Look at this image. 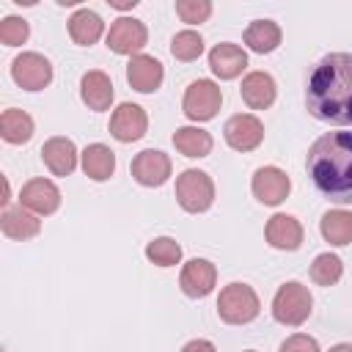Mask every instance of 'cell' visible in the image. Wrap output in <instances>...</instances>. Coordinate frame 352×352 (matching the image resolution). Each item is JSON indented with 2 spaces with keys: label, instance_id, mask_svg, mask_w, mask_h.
<instances>
[{
  "label": "cell",
  "instance_id": "cell-1",
  "mask_svg": "<svg viewBox=\"0 0 352 352\" xmlns=\"http://www.w3.org/2000/svg\"><path fill=\"white\" fill-rule=\"evenodd\" d=\"M305 104L324 124L352 126V52H330L314 66Z\"/></svg>",
  "mask_w": 352,
  "mask_h": 352
},
{
  "label": "cell",
  "instance_id": "cell-2",
  "mask_svg": "<svg viewBox=\"0 0 352 352\" xmlns=\"http://www.w3.org/2000/svg\"><path fill=\"white\" fill-rule=\"evenodd\" d=\"M305 168L314 187L324 198L352 204V129L324 132L316 138L308 148Z\"/></svg>",
  "mask_w": 352,
  "mask_h": 352
},
{
  "label": "cell",
  "instance_id": "cell-3",
  "mask_svg": "<svg viewBox=\"0 0 352 352\" xmlns=\"http://www.w3.org/2000/svg\"><path fill=\"white\" fill-rule=\"evenodd\" d=\"M258 314H261V300H258V294H256L253 286L234 280V283H228V286L220 289L217 316L226 324H250Z\"/></svg>",
  "mask_w": 352,
  "mask_h": 352
},
{
  "label": "cell",
  "instance_id": "cell-4",
  "mask_svg": "<svg viewBox=\"0 0 352 352\" xmlns=\"http://www.w3.org/2000/svg\"><path fill=\"white\" fill-rule=\"evenodd\" d=\"M311 308L314 297L308 286H302L300 280H286L272 297V316L286 327H300L311 316Z\"/></svg>",
  "mask_w": 352,
  "mask_h": 352
},
{
  "label": "cell",
  "instance_id": "cell-5",
  "mask_svg": "<svg viewBox=\"0 0 352 352\" xmlns=\"http://www.w3.org/2000/svg\"><path fill=\"white\" fill-rule=\"evenodd\" d=\"M176 201L184 212L201 214L214 204V182L206 170L187 168L176 176Z\"/></svg>",
  "mask_w": 352,
  "mask_h": 352
},
{
  "label": "cell",
  "instance_id": "cell-6",
  "mask_svg": "<svg viewBox=\"0 0 352 352\" xmlns=\"http://www.w3.org/2000/svg\"><path fill=\"white\" fill-rule=\"evenodd\" d=\"M223 104V91L214 80H195L187 85L182 110L190 121H212Z\"/></svg>",
  "mask_w": 352,
  "mask_h": 352
},
{
  "label": "cell",
  "instance_id": "cell-7",
  "mask_svg": "<svg viewBox=\"0 0 352 352\" xmlns=\"http://www.w3.org/2000/svg\"><path fill=\"white\" fill-rule=\"evenodd\" d=\"M104 41L116 55H129L132 58V55H140V50L146 47L148 28H146V22H140L135 16H118V19H113Z\"/></svg>",
  "mask_w": 352,
  "mask_h": 352
},
{
  "label": "cell",
  "instance_id": "cell-8",
  "mask_svg": "<svg viewBox=\"0 0 352 352\" xmlns=\"http://www.w3.org/2000/svg\"><path fill=\"white\" fill-rule=\"evenodd\" d=\"M11 77L25 91H41L52 82V63L41 52H19L11 60Z\"/></svg>",
  "mask_w": 352,
  "mask_h": 352
},
{
  "label": "cell",
  "instance_id": "cell-9",
  "mask_svg": "<svg viewBox=\"0 0 352 352\" xmlns=\"http://www.w3.org/2000/svg\"><path fill=\"white\" fill-rule=\"evenodd\" d=\"M132 179L140 184V187H162L168 179H170V157L160 148H143L140 154H135L132 165Z\"/></svg>",
  "mask_w": 352,
  "mask_h": 352
},
{
  "label": "cell",
  "instance_id": "cell-10",
  "mask_svg": "<svg viewBox=\"0 0 352 352\" xmlns=\"http://www.w3.org/2000/svg\"><path fill=\"white\" fill-rule=\"evenodd\" d=\"M250 190L256 195V201H261L264 206H278L289 198L292 192V179L286 176V170L275 168V165H264L253 173L250 179Z\"/></svg>",
  "mask_w": 352,
  "mask_h": 352
},
{
  "label": "cell",
  "instance_id": "cell-11",
  "mask_svg": "<svg viewBox=\"0 0 352 352\" xmlns=\"http://www.w3.org/2000/svg\"><path fill=\"white\" fill-rule=\"evenodd\" d=\"M223 138L234 151H253L261 146L264 140V124L253 116V113H236L226 121L223 126Z\"/></svg>",
  "mask_w": 352,
  "mask_h": 352
},
{
  "label": "cell",
  "instance_id": "cell-12",
  "mask_svg": "<svg viewBox=\"0 0 352 352\" xmlns=\"http://www.w3.org/2000/svg\"><path fill=\"white\" fill-rule=\"evenodd\" d=\"M19 206L30 209L38 217L55 214L60 209V190L50 179H30L19 190Z\"/></svg>",
  "mask_w": 352,
  "mask_h": 352
},
{
  "label": "cell",
  "instance_id": "cell-13",
  "mask_svg": "<svg viewBox=\"0 0 352 352\" xmlns=\"http://www.w3.org/2000/svg\"><path fill=\"white\" fill-rule=\"evenodd\" d=\"M148 129V116L140 104H132V102H124L113 110L110 116V135L118 140V143H135L146 135Z\"/></svg>",
  "mask_w": 352,
  "mask_h": 352
},
{
  "label": "cell",
  "instance_id": "cell-14",
  "mask_svg": "<svg viewBox=\"0 0 352 352\" xmlns=\"http://www.w3.org/2000/svg\"><path fill=\"white\" fill-rule=\"evenodd\" d=\"M179 286L187 297L192 300H201V297H209L217 286V267L209 261V258H190L184 267H182V275H179Z\"/></svg>",
  "mask_w": 352,
  "mask_h": 352
},
{
  "label": "cell",
  "instance_id": "cell-15",
  "mask_svg": "<svg viewBox=\"0 0 352 352\" xmlns=\"http://www.w3.org/2000/svg\"><path fill=\"white\" fill-rule=\"evenodd\" d=\"M165 80V69L154 55H132L126 63V82L140 94H154Z\"/></svg>",
  "mask_w": 352,
  "mask_h": 352
},
{
  "label": "cell",
  "instance_id": "cell-16",
  "mask_svg": "<svg viewBox=\"0 0 352 352\" xmlns=\"http://www.w3.org/2000/svg\"><path fill=\"white\" fill-rule=\"evenodd\" d=\"M264 236H267L270 248H275V250H297V248L302 245L305 231H302V223H300L297 217L278 212V214H272V217L267 220Z\"/></svg>",
  "mask_w": 352,
  "mask_h": 352
},
{
  "label": "cell",
  "instance_id": "cell-17",
  "mask_svg": "<svg viewBox=\"0 0 352 352\" xmlns=\"http://www.w3.org/2000/svg\"><path fill=\"white\" fill-rule=\"evenodd\" d=\"M209 69L220 80H234L248 69V52L239 44L223 41L209 50Z\"/></svg>",
  "mask_w": 352,
  "mask_h": 352
},
{
  "label": "cell",
  "instance_id": "cell-18",
  "mask_svg": "<svg viewBox=\"0 0 352 352\" xmlns=\"http://www.w3.org/2000/svg\"><path fill=\"white\" fill-rule=\"evenodd\" d=\"M113 96H116L113 80L102 69H91L80 77V99L88 104V110H94V113L110 110Z\"/></svg>",
  "mask_w": 352,
  "mask_h": 352
},
{
  "label": "cell",
  "instance_id": "cell-19",
  "mask_svg": "<svg viewBox=\"0 0 352 352\" xmlns=\"http://www.w3.org/2000/svg\"><path fill=\"white\" fill-rule=\"evenodd\" d=\"M239 94L250 110H267V107H272V102L278 96V85H275L272 74H267V72H248L242 77Z\"/></svg>",
  "mask_w": 352,
  "mask_h": 352
},
{
  "label": "cell",
  "instance_id": "cell-20",
  "mask_svg": "<svg viewBox=\"0 0 352 352\" xmlns=\"http://www.w3.org/2000/svg\"><path fill=\"white\" fill-rule=\"evenodd\" d=\"M41 162L50 168L52 176H69L77 168V146L72 138H50L41 146Z\"/></svg>",
  "mask_w": 352,
  "mask_h": 352
},
{
  "label": "cell",
  "instance_id": "cell-21",
  "mask_svg": "<svg viewBox=\"0 0 352 352\" xmlns=\"http://www.w3.org/2000/svg\"><path fill=\"white\" fill-rule=\"evenodd\" d=\"M0 228L8 239L25 242V239H33L41 231V220H38V214H33L25 206H6L3 214H0Z\"/></svg>",
  "mask_w": 352,
  "mask_h": 352
},
{
  "label": "cell",
  "instance_id": "cell-22",
  "mask_svg": "<svg viewBox=\"0 0 352 352\" xmlns=\"http://www.w3.org/2000/svg\"><path fill=\"white\" fill-rule=\"evenodd\" d=\"M280 38H283V30L278 22L272 19H253L245 33H242V41L248 44V50L258 52V55H270L280 47Z\"/></svg>",
  "mask_w": 352,
  "mask_h": 352
},
{
  "label": "cell",
  "instance_id": "cell-23",
  "mask_svg": "<svg viewBox=\"0 0 352 352\" xmlns=\"http://www.w3.org/2000/svg\"><path fill=\"white\" fill-rule=\"evenodd\" d=\"M102 33H104V22H102V16H99L96 11H91V8H77V11L69 16V36H72L74 44L91 47V44H96V41L102 38Z\"/></svg>",
  "mask_w": 352,
  "mask_h": 352
},
{
  "label": "cell",
  "instance_id": "cell-24",
  "mask_svg": "<svg viewBox=\"0 0 352 352\" xmlns=\"http://www.w3.org/2000/svg\"><path fill=\"white\" fill-rule=\"evenodd\" d=\"M82 170L94 182H107L116 173V154L104 143H91L82 151Z\"/></svg>",
  "mask_w": 352,
  "mask_h": 352
},
{
  "label": "cell",
  "instance_id": "cell-25",
  "mask_svg": "<svg viewBox=\"0 0 352 352\" xmlns=\"http://www.w3.org/2000/svg\"><path fill=\"white\" fill-rule=\"evenodd\" d=\"M33 129H36V124L25 110H19V107L3 110V116H0V138L6 143L22 146V143H28L33 138Z\"/></svg>",
  "mask_w": 352,
  "mask_h": 352
},
{
  "label": "cell",
  "instance_id": "cell-26",
  "mask_svg": "<svg viewBox=\"0 0 352 352\" xmlns=\"http://www.w3.org/2000/svg\"><path fill=\"white\" fill-rule=\"evenodd\" d=\"M173 146H176L179 154H184V157H190V160H201V157L212 154L214 140H212V135H209L206 129H201V126H179V129L173 132Z\"/></svg>",
  "mask_w": 352,
  "mask_h": 352
},
{
  "label": "cell",
  "instance_id": "cell-27",
  "mask_svg": "<svg viewBox=\"0 0 352 352\" xmlns=\"http://www.w3.org/2000/svg\"><path fill=\"white\" fill-rule=\"evenodd\" d=\"M319 231L324 236V242L330 245H349L352 242V212L346 209H330L322 214V223H319Z\"/></svg>",
  "mask_w": 352,
  "mask_h": 352
},
{
  "label": "cell",
  "instance_id": "cell-28",
  "mask_svg": "<svg viewBox=\"0 0 352 352\" xmlns=\"http://www.w3.org/2000/svg\"><path fill=\"white\" fill-rule=\"evenodd\" d=\"M146 258L157 267H176L182 261V245L173 236H157L146 245Z\"/></svg>",
  "mask_w": 352,
  "mask_h": 352
},
{
  "label": "cell",
  "instance_id": "cell-29",
  "mask_svg": "<svg viewBox=\"0 0 352 352\" xmlns=\"http://www.w3.org/2000/svg\"><path fill=\"white\" fill-rule=\"evenodd\" d=\"M344 275V264L336 253H319L311 264V280L319 286H336Z\"/></svg>",
  "mask_w": 352,
  "mask_h": 352
},
{
  "label": "cell",
  "instance_id": "cell-30",
  "mask_svg": "<svg viewBox=\"0 0 352 352\" xmlns=\"http://www.w3.org/2000/svg\"><path fill=\"white\" fill-rule=\"evenodd\" d=\"M201 52H204V38H201V33H195V30H179V33L170 38V55H173L176 60L190 63V60L201 58Z\"/></svg>",
  "mask_w": 352,
  "mask_h": 352
},
{
  "label": "cell",
  "instance_id": "cell-31",
  "mask_svg": "<svg viewBox=\"0 0 352 352\" xmlns=\"http://www.w3.org/2000/svg\"><path fill=\"white\" fill-rule=\"evenodd\" d=\"M176 14L187 25H201L212 16V3L209 0H176Z\"/></svg>",
  "mask_w": 352,
  "mask_h": 352
},
{
  "label": "cell",
  "instance_id": "cell-32",
  "mask_svg": "<svg viewBox=\"0 0 352 352\" xmlns=\"http://www.w3.org/2000/svg\"><path fill=\"white\" fill-rule=\"evenodd\" d=\"M28 36H30V25L22 16H6L0 22V41L6 47H19L28 41Z\"/></svg>",
  "mask_w": 352,
  "mask_h": 352
},
{
  "label": "cell",
  "instance_id": "cell-33",
  "mask_svg": "<svg viewBox=\"0 0 352 352\" xmlns=\"http://www.w3.org/2000/svg\"><path fill=\"white\" fill-rule=\"evenodd\" d=\"M278 352H319V344H316V338L308 336V333H294V336H289V338L280 344Z\"/></svg>",
  "mask_w": 352,
  "mask_h": 352
},
{
  "label": "cell",
  "instance_id": "cell-34",
  "mask_svg": "<svg viewBox=\"0 0 352 352\" xmlns=\"http://www.w3.org/2000/svg\"><path fill=\"white\" fill-rule=\"evenodd\" d=\"M182 352H217V346L209 338H192L182 346Z\"/></svg>",
  "mask_w": 352,
  "mask_h": 352
},
{
  "label": "cell",
  "instance_id": "cell-35",
  "mask_svg": "<svg viewBox=\"0 0 352 352\" xmlns=\"http://www.w3.org/2000/svg\"><path fill=\"white\" fill-rule=\"evenodd\" d=\"M107 3H110V8H118V11H129L138 6V0H107Z\"/></svg>",
  "mask_w": 352,
  "mask_h": 352
},
{
  "label": "cell",
  "instance_id": "cell-36",
  "mask_svg": "<svg viewBox=\"0 0 352 352\" xmlns=\"http://www.w3.org/2000/svg\"><path fill=\"white\" fill-rule=\"evenodd\" d=\"M327 352H352V344H336V346H330Z\"/></svg>",
  "mask_w": 352,
  "mask_h": 352
},
{
  "label": "cell",
  "instance_id": "cell-37",
  "mask_svg": "<svg viewBox=\"0 0 352 352\" xmlns=\"http://www.w3.org/2000/svg\"><path fill=\"white\" fill-rule=\"evenodd\" d=\"M245 352H256V349H245Z\"/></svg>",
  "mask_w": 352,
  "mask_h": 352
}]
</instances>
